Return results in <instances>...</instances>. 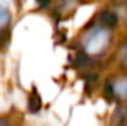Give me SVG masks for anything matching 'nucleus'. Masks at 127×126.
Masks as SVG:
<instances>
[{
	"instance_id": "obj_1",
	"label": "nucleus",
	"mask_w": 127,
	"mask_h": 126,
	"mask_svg": "<svg viewBox=\"0 0 127 126\" xmlns=\"http://www.w3.org/2000/svg\"><path fill=\"white\" fill-rule=\"evenodd\" d=\"M109 28H111L109 25L102 22L100 25H96L86 33V36L83 39V46H84L86 54L97 55L109 45V40H111V30Z\"/></svg>"
},
{
	"instance_id": "obj_2",
	"label": "nucleus",
	"mask_w": 127,
	"mask_h": 126,
	"mask_svg": "<svg viewBox=\"0 0 127 126\" xmlns=\"http://www.w3.org/2000/svg\"><path fill=\"white\" fill-rule=\"evenodd\" d=\"M9 22H10V12L3 4H0V34L7 28Z\"/></svg>"
},
{
	"instance_id": "obj_3",
	"label": "nucleus",
	"mask_w": 127,
	"mask_h": 126,
	"mask_svg": "<svg viewBox=\"0 0 127 126\" xmlns=\"http://www.w3.org/2000/svg\"><path fill=\"white\" fill-rule=\"evenodd\" d=\"M40 108H41V99H40V95L34 91V92L30 95V98H28V110H30L31 113H37Z\"/></svg>"
},
{
	"instance_id": "obj_4",
	"label": "nucleus",
	"mask_w": 127,
	"mask_h": 126,
	"mask_svg": "<svg viewBox=\"0 0 127 126\" xmlns=\"http://www.w3.org/2000/svg\"><path fill=\"white\" fill-rule=\"evenodd\" d=\"M114 91L115 95H120V96H126L127 98V77L118 80L115 85H114Z\"/></svg>"
},
{
	"instance_id": "obj_5",
	"label": "nucleus",
	"mask_w": 127,
	"mask_h": 126,
	"mask_svg": "<svg viewBox=\"0 0 127 126\" xmlns=\"http://www.w3.org/2000/svg\"><path fill=\"white\" fill-rule=\"evenodd\" d=\"M105 96L109 99V101H112L117 95H115V91H114V85L111 83V82H106L105 83Z\"/></svg>"
},
{
	"instance_id": "obj_6",
	"label": "nucleus",
	"mask_w": 127,
	"mask_h": 126,
	"mask_svg": "<svg viewBox=\"0 0 127 126\" xmlns=\"http://www.w3.org/2000/svg\"><path fill=\"white\" fill-rule=\"evenodd\" d=\"M112 126H127L126 116H124L123 113H120V114H118V117H117V120L114 122V125H112Z\"/></svg>"
},
{
	"instance_id": "obj_7",
	"label": "nucleus",
	"mask_w": 127,
	"mask_h": 126,
	"mask_svg": "<svg viewBox=\"0 0 127 126\" xmlns=\"http://www.w3.org/2000/svg\"><path fill=\"white\" fill-rule=\"evenodd\" d=\"M0 126H9V125H7V122H4V120L0 119Z\"/></svg>"
},
{
	"instance_id": "obj_8",
	"label": "nucleus",
	"mask_w": 127,
	"mask_h": 126,
	"mask_svg": "<svg viewBox=\"0 0 127 126\" xmlns=\"http://www.w3.org/2000/svg\"><path fill=\"white\" fill-rule=\"evenodd\" d=\"M123 55H124V60L127 61V48H126V51H124V54H123Z\"/></svg>"
}]
</instances>
